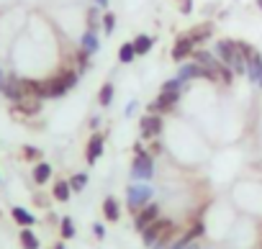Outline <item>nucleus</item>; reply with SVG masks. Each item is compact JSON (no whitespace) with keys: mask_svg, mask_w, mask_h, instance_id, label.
Here are the masks:
<instances>
[{"mask_svg":"<svg viewBox=\"0 0 262 249\" xmlns=\"http://www.w3.org/2000/svg\"><path fill=\"white\" fill-rule=\"evenodd\" d=\"M103 213H105L108 221H118V216H121L118 200H116V198H105V200H103Z\"/></svg>","mask_w":262,"mask_h":249,"instance_id":"19","label":"nucleus"},{"mask_svg":"<svg viewBox=\"0 0 262 249\" xmlns=\"http://www.w3.org/2000/svg\"><path fill=\"white\" fill-rule=\"evenodd\" d=\"M172 244H175V239H172V229H170V231H167V234H162V236L149 246V249H170Z\"/></svg>","mask_w":262,"mask_h":249,"instance_id":"28","label":"nucleus"},{"mask_svg":"<svg viewBox=\"0 0 262 249\" xmlns=\"http://www.w3.org/2000/svg\"><path fill=\"white\" fill-rule=\"evenodd\" d=\"M170 229H172V221H170V218H162V216H160L157 221H152V223L142 231V241H144V246H152V244H155L162 234H167Z\"/></svg>","mask_w":262,"mask_h":249,"instance_id":"5","label":"nucleus"},{"mask_svg":"<svg viewBox=\"0 0 262 249\" xmlns=\"http://www.w3.org/2000/svg\"><path fill=\"white\" fill-rule=\"evenodd\" d=\"M41 157H44V152H41L39 147H31V144H26V147H24V160H31V162H41Z\"/></svg>","mask_w":262,"mask_h":249,"instance_id":"29","label":"nucleus"},{"mask_svg":"<svg viewBox=\"0 0 262 249\" xmlns=\"http://www.w3.org/2000/svg\"><path fill=\"white\" fill-rule=\"evenodd\" d=\"M59 231H62L64 239H72V236H75V221H72L70 216H64L62 223H59Z\"/></svg>","mask_w":262,"mask_h":249,"instance_id":"30","label":"nucleus"},{"mask_svg":"<svg viewBox=\"0 0 262 249\" xmlns=\"http://www.w3.org/2000/svg\"><path fill=\"white\" fill-rule=\"evenodd\" d=\"M85 185H88V175H85V172H77V175L70 177V188H72V193H82Z\"/></svg>","mask_w":262,"mask_h":249,"instance_id":"26","label":"nucleus"},{"mask_svg":"<svg viewBox=\"0 0 262 249\" xmlns=\"http://www.w3.org/2000/svg\"><path fill=\"white\" fill-rule=\"evenodd\" d=\"M111 100H113V85L105 82V85L100 87V93H98V103L105 108V105H111Z\"/></svg>","mask_w":262,"mask_h":249,"instance_id":"27","label":"nucleus"},{"mask_svg":"<svg viewBox=\"0 0 262 249\" xmlns=\"http://www.w3.org/2000/svg\"><path fill=\"white\" fill-rule=\"evenodd\" d=\"M16 110H21L24 116H36L41 110V98L36 95H24L18 103H16Z\"/></svg>","mask_w":262,"mask_h":249,"instance_id":"13","label":"nucleus"},{"mask_svg":"<svg viewBox=\"0 0 262 249\" xmlns=\"http://www.w3.org/2000/svg\"><path fill=\"white\" fill-rule=\"evenodd\" d=\"M54 249H67V246H64V244H57V246H54Z\"/></svg>","mask_w":262,"mask_h":249,"instance_id":"42","label":"nucleus"},{"mask_svg":"<svg viewBox=\"0 0 262 249\" xmlns=\"http://www.w3.org/2000/svg\"><path fill=\"white\" fill-rule=\"evenodd\" d=\"M3 80H6V77H3V70H0V82H3Z\"/></svg>","mask_w":262,"mask_h":249,"instance_id":"44","label":"nucleus"},{"mask_svg":"<svg viewBox=\"0 0 262 249\" xmlns=\"http://www.w3.org/2000/svg\"><path fill=\"white\" fill-rule=\"evenodd\" d=\"M93 67V62H90V54L85 52V49H80V54H77V70L80 72H88Z\"/></svg>","mask_w":262,"mask_h":249,"instance_id":"32","label":"nucleus"},{"mask_svg":"<svg viewBox=\"0 0 262 249\" xmlns=\"http://www.w3.org/2000/svg\"><path fill=\"white\" fill-rule=\"evenodd\" d=\"M162 152V144L160 142H152V154H160Z\"/></svg>","mask_w":262,"mask_h":249,"instance_id":"40","label":"nucleus"},{"mask_svg":"<svg viewBox=\"0 0 262 249\" xmlns=\"http://www.w3.org/2000/svg\"><path fill=\"white\" fill-rule=\"evenodd\" d=\"M0 93H3L8 100L18 103V100L24 98V93H21V80H18V77H6L3 82H0Z\"/></svg>","mask_w":262,"mask_h":249,"instance_id":"12","label":"nucleus"},{"mask_svg":"<svg viewBox=\"0 0 262 249\" xmlns=\"http://www.w3.org/2000/svg\"><path fill=\"white\" fill-rule=\"evenodd\" d=\"M160 218V206L157 203H147L142 211H137V218H134V226H137V231H144L152 221H157Z\"/></svg>","mask_w":262,"mask_h":249,"instance_id":"9","label":"nucleus"},{"mask_svg":"<svg viewBox=\"0 0 262 249\" xmlns=\"http://www.w3.org/2000/svg\"><path fill=\"white\" fill-rule=\"evenodd\" d=\"M134 152H137V154H147V149H144V144H142V142H137V144H134Z\"/></svg>","mask_w":262,"mask_h":249,"instance_id":"39","label":"nucleus"},{"mask_svg":"<svg viewBox=\"0 0 262 249\" xmlns=\"http://www.w3.org/2000/svg\"><path fill=\"white\" fill-rule=\"evenodd\" d=\"M139 129H142V139H155V137H160V134H162V116H157V113L142 116Z\"/></svg>","mask_w":262,"mask_h":249,"instance_id":"8","label":"nucleus"},{"mask_svg":"<svg viewBox=\"0 0 262 249\" xmlns=\"http://www.w3.org/2000/svg\"><path fill=\"white\" fill-rule=\"evenodd\" d=\"M257 8H259V11H262V0H257Z\"/></svg>","mask_w":262,"mask_h":249,"instance_id":"43","label":"nucleus"},{"mask_svg":"<svg viewBox=\"0 0 262 249\" xmlns=\"http://www.w3.org/2000/svg\"><path fill=\"white\" fill-rule=\"evenodd\" d=\"M100 18H103V16L98 13V8H90V11H88V29H90V31H98V29H100Z\"/></svg>","mask_w":262,"mask_h":249,"instance_id":"31","label":"nucleus"},{"mask_svg":"<svg viewBox=\"0 0 262 249\" xmlns=\"http://www.w3.org/2000/svg\"><path fill=\"white\" fill-rule=\"evenodd\" d=\"M149 110H152V113H157V116H162V113H167V110H172V108H170L165 100H160V98H157L155 103H149Z\"/></svg>","mask_w":262,"mask_h":249,"instance_id":"33","label":"nucleus"},{"mask_svg":"<svg viewBox=\"0 0 262 249\" xmlns=\"http://www.w3.org/2000/svg\"><path fill=\"white\" fill-rule=\"evenodd\" d=\"M134 110H137V100H131L128 108H126V116H134Z\"/></svg>","mask_w":262,"mask_h":249,"instance_id":"38","label":"nucleus"},{"mask_svg":"<svg viewBox=\"0 0 262 249\" xmlns=\"http://www.w3.org/2000/svg\"><path fill=\"white\" fill-rule=\"evenodd\" d=\"M93 231H95V236H98V239H103V236H105V229H103V223H93Z\"/></svg>","mask_w":262,"mask_h":249,"instance_id":"37","label":"nucleus"},{"mask_svg":"<svg viewBox=\"0 0 262 249\" xmlns=\"http://www.w3.org/2000/svg\"><path fill=\"white\" fill-rule=\"evenodd\" d=\"M134 57H137L134 44H131V41H123V44H121V49H118V59H121L123 64H128V62H134Z\"/></svg>","mask_w":262,"mask_h":249,"instance_id":"24","label":"nucleus"},{"mask_svg":"<svg viewBox=\"0 0 262 249\" xmlns=\"http://www.w3.org/2000/svg\"><path fill=\"white\" fill-rule=\"evenodd\" d=\"M190 11H193V0H180V13L188 16Z\"/></svg>","mask_w":262,"mask_h":249,"instance_id":"35","label":"nucleus"},{"mask_svg":"<svg viewBox=\"0 0 262 249\" xmlns=\"http://www.w3.org/2000/svg\"><path fill=\"white\" fill-rule=\"evenodd\" d=\"M100 29L105 31V36H108V34H113V31H116V13L105 11V13H103V18H100Z\"/></svg>","mask_w":262,"mask_h":249,"instance_id":"25","label":"nucleus"},{"mask_svg":"<svg viewBox=\"0 0 262 249\" xmlns=\"http://www.w3.org/2000/svg\"><path fill=\"white\" fill-rule=\"evenodd\" d=\"M103 144H105V137L103 134H93L90 142H88V165H95L98 157L103 154Z\"/></svg>","mask_w":262,"mask_h":249,"instance_id":"14","label":"nucleus"},{"mask_svg":"<svg viewBox=\"0 0 262 249\" xmlns=\"http://www.w3.org/2000/svg\"><path fill=\"white\" fill-rule=\"evenodd\" d=\"M247 77H249V82H254V85L262 87V54L259 52H254L247 59Z\"/></svg>","mask_w":262,"mask_h":249,"instance_id":"11","label":"nucleus"},{"mask_svg":"<svg viewBox=\"0 0 262 249\" xmlns=\"http://www.w3.org/2000/svg\"><path fill=\"white\" fill-rule=\"evenodd\" d=\"M77 85V72H72V70H64V72H59L57 77H52V80H41V90H39V98L44 100V98H62L67 90H72Z\"/></svg>","mask_w":262,"mask_h":249,"instance_id":"2","label":"nucleus"},{"mask_svg":"<svg viewBox=\"0 0 262 249\" xmlns=\"http://www.w3.org/2000/svg\"><path fill=\"white\" fill-rule=\"evenodd\" d=\"M152 195H155V190H152L147 183H139V185H131V188L126 190V203H128L131 211H142V208L152 200Z\"/></svg>","mask_w":262,"mask_h":249,"instance_id":"3","label":"nucleus"},{"mask_svg":"<svg viewBox=\"0 0 262 249\" xmlns=\"http://www.w3.org/2000/svg\"><path fill=\"white\" fill-rule=\"evenodd\" d=\"M236 47H239V52H242V57H244V59H249V57L254 54V47H252V44H247V41H236Z\"/></svg>","mask_w":262,"mask_h":249,"instance_id":"34","label":"nucleus"},{"mask_svg":"<svg viewBox=\"0 0 262 249\" xmlns=\"http://www.w3.org/2000/svg\"><path fill=\"white\" fill-rule=\"evenodd\" d=\"M131 175H134L137 180H149L155 175V160L152 154H137L134 162H131Z\"/></svg>","mask_w":262,"mask_h":249,"instance_id":"6","label":"nucleus"},{"mask_svg":"<svg viewBox=\"0 0 262 249\" xmlns=\"http://www.w3.org/2000/svg\"><path fill=\"white\" fill-rule=\"evenodd\" d=\"M11 213H13V221H16V223H21V226H34V223H36V218H34L26 208H21V206H16Z\"/></svg>","mask_w":262,"mask_h":249,"instance_id":"20","label":"nucleus"},{"mask_svg":"<svg viewBox=\"0 0 262 249\" xmlns=\"http://www.w3.org/2000/svg\"><path fill=\"white\" fill-rule=\"evenodd\" d=\"M211 34H213L211 24H198V26H193V29L188 31V36H190V41H193V44H203V41H208V39H211Z\"/></svg>","mask_w":262,"mask_h":249,"instance_id":"15","label":"nucleus"},{"mask_svg":"<svg viewBox=\"0 0 262 249\" xmlns=\"http://www.w3.org/2000/svg\"><path fill=\"white\" fill-rule=\"evenodd\" d=\"M80 47H82V49H85L88 54H95V52L100 49V41H98V31H90V29H88V31L82 34V39H80Z\"/></svg>","mask_w":262,"mask_h":249,"instance_id":"16","label":"nucleus"},{"mask_svg":"<svg viewBox=\"0 0 262 249\" xmlns=\"http://www.w3.org/2000/svg\"><path fill=\"white\" fill-rule=\"evenodd\" d=\"M70 195H72L70 180H59V183L54 185V200H62V203H67V200H70Z\"/></svg>","mask_w":262,"mask_h":249,"instance_id":"22","label":"nucleus"},{"mask_svg":"<svg viewBox=\"0 0 262 249\" xmlns=\"http://www.w3.org/2000/svg\"><path fill=\"white\" fill-rule=\"evenodd\" d=\"M178 77L183 80V82H190V80H195V77H201V80H213V75L203 67V64H198L195 59L193 62H180V67H178Z\"/></svg>","mask_w":262,"mask_h":249,"instance_id":"4","label":"nucleus"},{"mask_svg":"<svg viewBox=\"0 0 262 249\" xmlns=\"http://www.w3.org/2000/svg\"><path fill=\"white\" fill-rule=\"evenodd\" d=\"M49 177H52V167L47 162H36V167H34V183L44 185Z\"/></svg>","mask_w":262,"mask_h":249,"instance_id":"21","label":"nucleus"},{"mask_svg":"<svg viewBox=\"0 0 262 249\" xmlns=\"http://www.w3.org/2000/svg\"><path fill=\"white\" fill-rule=\"evenodd\" d=\"M185 90V82L180 80V77H172V80H167L162 87H160V100H165L170 108L178 103V98H180V93Z\"/></svg>","mask_w":262,"mask_h":249,"instance_id":"7","label":"nucleus"},{"mask_svg":"<svg viewBox=\"0 0 262 249\" xmlns=\"http://www.w3.org/2000/svg\"><path fill=\"white\" fill-rule=\"evenodd\" d=\"M213 54L234 72V75H247V59L242 57L239 47L234 39H219L216 47H213Z\"/></svg>","mask_w":262,"mask_h":249,"instance_id":"1","label":"nucleus"},{"mask_svg":"<svg viewBox=\"0 0 262 249\" xmlns=\"http://www.w3.org/2000/svg\"><path fill=\"white\" fill-rule=\"evenodd\" d=\"M95 6L98 8H108V0H95Z\"/></svg>","mask_w":262,"mask_h":249,"instance_id":"41","label":"nucleus"},{"mask_svg":"<svg viewBox=\"0 0 262 249\" xmlns=\"http://www.w3.org/2000/svg\"><path fill=\"white\" fill-rule=\"evenodd\" d=\"M193 52H195V44L190 41L188 34H183V36L175 41V47H172V59L180 64V62H185L188 57H193Z\"/></svg>","mask_w":262,"mask_h":249,"instance_id":"10","label":"nucleus"},{"mask_svg":"<svg viewBox=\"0 0 262 249\" xmlns=\"http://www.w3.org/2000/svg\"><path fill=\"white\" fill-rule=\"evenodd\" d=\"M18 239H21V246H24V249H39V239H36V234L31 231V226H24Z\"/></svg>","mask_w":262,"mask_h":249,"instance_id":"18","label":"nucleus"},{"mask_svg":"<svg viewBox=\"0 0 262 249\" xmlns=\"http://www.w3.org/2000/svg\"><path fill=\"white\" fill-rule=\"evenodd\" d=\"M134 52H137V57H142V54H149V49H152V44H155V39L152 36H147V34H139L134 41Z\"/></svg>","mask_w":262,"mask_h":249,"instance_id":"17","label":"nucleus"},{"mask_svg":"<svg viewBox=\"0 0 262 249\" xmlns=\"http://www.w3.org/2000/svg\"><path fill=\"white\" fill-rule=\"evenodd\" d=\"M203 231H206V229H203V223L198 221V223H193V229H188V231H185L178 241H180V244H190V241H195L198 236H203Z\"/></svg>","mask_w":262,"mask_h":249,"instance_id":"23","label":"nucleus"},{"mask_svg":"<svg viewBox=\"0 0 262 249\" xmlns=\"http://www.w3.org/2000/svg\"><path fill=\"white\" fill-rule=\"evenodd\" d=\"M170 249H201V246H198L195 241H190V244H180V241H175Z\"/></svg>","mask_w":262,"mask_h":249,"instance_id":"36","label":"nucleus"}]
</instances>
